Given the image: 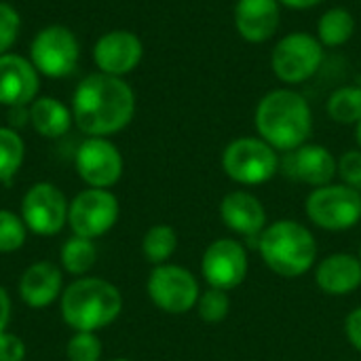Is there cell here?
<instances>
[{
    "instance_id": "cell-36",
    "label": "cell",
    "mask_w": 361,
    "mask_h": 361,
    "mask_svg": "<svg viewBox=\"0 0 361 361\" xmlns=\"http://www.w3.org/2000/svg\"><path fill=\"white\" fill-rule=\"evenodd\" d=\"M355 140H357V146H360L361 150V121L355 125Z\"/></svg>"
},
{
    "instance_id": "cell-26",
    "label": "cell",
    "mask_w": 361,
    "mask_h": 361,
    "mask_svg": "<svg viewBox=\"0 0 361 361\" xmlns=\"http://www.w3.org/2000/svg\"><path fill=\"white\" fill-rule=\"evenodd\" d=\"M25 157V144L17 129L0 127V182L8 184Z\"/></svg>"
},
{
    "instance_id": "cell-5",
    "label": "cell",
    "mask_w": 361,
    "mask_h": 361,
    "mask_svg": "<svg viewBox=\"0 0 361 361\" xmlns=\"http://www.w3.org/2000/svg\"><path fill=\"white\" fill-rule=\"evenodd\" d=\"M324 44L309 32H290L271 53V70L286 85H300L317 74L324 63Z\"/></svg>"
},
{
    "instance_id": "cell-29",
    "label": "cell",
    "mask_w": 361,
    "mask_h": 361,
    "mask_svg": "<svg viewBox=\"0 0 361 361\" xmlns=\"http://www.w3.org/2000/svg\"><path fill=\"white\" fill-rule=\"evenodd\" d=\"M66 355L70 361H99L102 341L95 332H74L66 345Z\"/></svg>"
},
{
    "instance_id": "cell-30",
    "label": "cell",
    "mask_w": 361,
    "mask_h": 361,
    "mask_svg": "<svg viewBox=\"0 0 361 361\" xmlns=\"http://www.w3.org/2000/svg\"><path fill=\"white\" fill-rule=\"evenodd\" d=\"M19 27H21L19 13L11 4L0 2V55H4L13 47V42L17 40Z\"/></svg>"
},
{
    "instance_id": "cell-1",
    "label": "cell",
    "mask_w": 361,
    "mask_h": 361,
    "mask_svg": "<svg viewBox=\"0 0 361 361\" xmlns=\"http://www.w3.org/2000/svg\"><path fill=\"white\" fill-rule=\"evenodd\" d=\"M135 112V93L118 76L89 74L74 91L72 118L89 137H106L125 129Z\"/></svg>"
},
{
    "instance_id": "cell-9",
    "label": "cell",
    "mask_w": 361,
    "mask_h": 361,
    "mask_svg": "<svg viewBox=\"0 0 361 361\" xmlns=\"http://www.w3.org/2000/svg\"><path fill=\"white\" fill-rule=\"evenodd\" d=\"M148 296L165 313L184 315L199 302V283L195 275L178 264H159L148 277Z\"/></svg>"
},
{
    "instance_id": "cell-37",
    "label": "cell",
    "mask_w": 361,
    "mask_h": 361,
    "mask_svg": "<svg viewBox=\"0 0 361 361\" xmlns=\"http://www.w3.org/2000/svg\"><path fill=\"white\" fill-rule=\"evenodd\" d=\"M112 361H131V360H125V357H121V360H112Z\"/></svg>"
},
{
    "instance_id": "cell-22",
    "label": "cell",
    "mask_w": 361,
    "mask_h": 361,
    "mask_svg": "<svg viewBox=\"0 0 361 361\" xmlns=\"http://www.w3.org/2000/svg\"><path fill=\"white\" fill-rule=\"evenodd\" d=\"M355 34V17L343 6L328 8L317 21V38L324 47H343Z\"/></svg>"
},
{
    "instance_id": "cell-33",
    "label": "cell",
    "mask_w": 361,
    "mask_h": 361,
    "mask_svg": "<svg viewBox=\"0 0 361 361\" xmlns=\"http://www.w3.org/2000/svg\"><path fill=\"white\" fill-rule=\"evenodd\" d=\"M345 332H347L349 343H351L357 351H361V307L349 313V317H347V322H345Z\"/></svg>"
},
{
    "instance_id": "cell-24",
    "label": "cell",
    "mask_w": 361,
    "mask_h": 361,
    "mask_svg": "<svg viewBox=\"0 0 361 361\" xmlns=\"http://www.w3.org/2000/svg\"><path fill=\"white\" fill-rule=\"evenodd\" d=\"M328 116L341 125H357L361 121V87L345 85L328 97Z\"/></svg>"
},
{
    "instance_id": "cell-32",
    "label": "cell",
    "mask_w": 361,
    "mask_h": 361,
    "mask_svg": "<svg viewBox=\"0 0 361 361\" xmlns=\"http://www.w3.org/2000/svg\"><path fill=\"white\" fill-rule=\"evenodd\" d=\"M23 360H25V343L11 332H2L0 334V361Z\"/></svg>"
},
{
    "instance_id": "cell-7",
    "label": "cell",
    "mask_w": 361,
    "mask_h": 361,
    "mask_svg": "<svg viewBox=\"0 0 361 361\" xmlns=\"http://www.w3.org/2000/svg\"><path fill=\"white\" fill-rule=\"evenodd\" d=\"M309 220L326 231H349L361 220V192L347 184L315 188L305 203Z\"/></svg>"
},
{
    "instance_id": "cell-13",
    "label": "cell",
    "mask_w": 361,
    "mask_h": 361,
    "mask_svg": "<svg viewBox=\"0 0 361 361\" xmlns=\"http://www.w3.org/2000/svg\"><path fill=\"white\" fill-rule=\"evenodd\" d=\"M201 271L209 288L228 292L241 286L247 275V252L235 239H218L205 250Z\"/></svg>"
},
{
    "instance_id": "cell-4",
    "label": "cell",
    "mask_w": 361,
    "mask_h": 361,
    "mask_svg": "<svg viewBox=\"0 0 361 361\" xmlns=\"http://www.w3.org/2000/svg\"><path fill=\"white\" fill-rule=\"evenodd\" d=\"M260 254L267 267L281 277L305 275L317 256L315 237L294 220H279L260 235Z\"/></svg>"
},
{
    "instance_id": "cell-11",
    "label": "cell",
    "mask_w": 361,
    "mask_h": 361,
    "mask_svg": "<svg viewBox=\"0 0 361 361\" xmlns=\"http://www.w3.org/2000/svg\"><path fill=\"white\" fill-rule=\"evenodd\" d=\"M68 199L51 182H38L21 199V220L38 237L59 235L68 222Z\"/></svg>"
},
{
    "instance_id": "cell-28",
    "label": "cell",
    "mask_w": 361,
    "mask_h": 361,
    "mask_svg": "<svg viewBox=\"0 0 361 361\" xmlns=\"http://www.w3.org/2000/svg\"><path fill=\"white\" fill-rule=\"evenodd\" d=\"M228 309H231V300L226 292L216 290V288H209L207 292H203L197 302L199 317L207 324H220L228 315Z\"/></svg>"
},
{
    "instance_id": "cell-15",
    "label": "cell",
    "mask_w": 361,
    "mask_h": 361,
    "mask_svg": "<svg viewBox=\"0 0 361 361\" xmlns=\"http://www.w3.org/2000/svg\"><path fill=\"white\" fill-rule=\"evenodd\" d=\"M38 93V72L21 55H0V104L8 108L27 106Z\"/></svg>"
},
{
    "instance_id": "cell-6",
    "label": "cell",
    "mask_w": 361,
    "mask_h": 361,
    "mask_svg": "<svg viewBox=\"0 0 361 361\" xmlns=\"http://www.w3.org/2000/svg\"><path fill=\"white\" fill-rule=\"evenodd\" d=\"M222 169L233 182L258 186L277 173L279 157L262 137H237L222 152Z\"/></svg>"
},
{
    "instance_id": "cell-20",
    "label": "cell",
    "mask_w": 361,
    "mask_h": 361,
    "mask_svg": "<svg viewBox=\"0 0 361 361\" xmlns=\"http://www.w3.org/2000/svg\"><path fill=\"white\" fill-rule=\"evenodd\" d=\"M319 290L330 296H345L361 286V260L351 254H332L315 271Z\"/></svg>"
},
{
    "instance_id": "cell-35",
    "label": "cell",
    "mask_w": 361,
    "mask_h": 361,
    "mask_svg": "<svg viewBox=\"0 0 361 361\" xmlns=\"http://www.w3.org/2000/svg\"><path fill=\"white\" fill-rule=\"evenodd\" d=\"M322 2L324 0H279V4H286L288 8H294V11H307V8H313Z\"/></svg>"
},
{
    "instance_id": "cell-21",
    "label": "cell",
    "mask_w": 361,
    "mask_h": 361,
    "mask_svg": "<svg viewBox=\"0 0 361 361\" xmlns=\"http://www.w3.org/2000/svg\"><path fill=\"white\" fill-rule=\"evenodd\" d=\"M72 121V112L55 97L34 99L30 108V123L42 137H61L63 133H68Z\"/></svg>"
},
{
    "instance_id": "cell-8",
    "label": "cell",
    "mask_w": 361,
    "mask_h": 361,
    "mask_svg": "<svg viewBox=\"0 0 361 361\" xmlns=\"http://www.w3.org/2000/svg\"><path fill=\"white\" fill-rule=\"evenodd\" d=\"M118 199L106 188H87L78 192L68 207V226L72 235L97 239L118 222Z\"/></svg>"
},
{
    "instance_id": "cell-12",
    "label": "cell",
    "mask_w": 361,
    "mask_h": 361,
    "mask_svg": "<svg viewBox=\"0 0 361 361\" xmlns=\"http://www.w3.org/2000/svg\"><path fill=\"white\" fill-rule=\"evenodd\" d=\"M78 178L89 188H110L123 176V154L106 137H87L74 157Z\"/></svg>"
},
{
    "instance_id": "cell-19",
    "label": "cell",
    "mask_w": 361,
    "mask_h": 361,
    "mask_svg": "<svg viewBox=\"0 0 361 361\" xmlns=\"http://www.w3.org/2000/svg\"><path fill=\"white\" fill-rule=\"evenodd\" d=\"M220 218L222 222L243 235V237H260L267 228V212L260 199L250 192L235 190L228 192L220 203Z\"/></svg>"
},
{
    "instance_id": "cell-16",
    "label": "cell",
    "mask_w": 361,
    "mask_h": 361,
    "mask_svg": "<svg viewBox=\"0 0 361 361\" xmlns=\"http://www.w3.org/2000/svg\"><path fill=\"white\" fill-rule=\"evenodd\" d=\"M279 23H281L279 0H237L235 4L237 34L252 44L271 40Z\"/></svg>"
},
{
    "instance_id": "cell-27",
    "label": "cell",
    "mask_w": 361,
    "mask_h": 361,
    "mask_svg": "<svg viewBox=\"0 0 361 361\" xmlns=\"http://www.w3.org/2000/svg\"><path fill=\"white\" fill-rule=\"evenodd\" d=\"M27 239V226L21 216L0 209V254H13L23 247Z\"/></svg>"
},
{
    "instance_id": "cell-18",
    "label": "cell",
    "mask_w": 361,
    "mask_h": 361,
    "mask_svg": "<svg viewBox=\"0 0 361 361\" xmlns=\"http://www.w3.org/2000/svg\"><path fill=\"white\" fill-rule=\"evenodd\" d=\"M63 292V273L53 262H34L30 264L19 279V298L30 309H44L61 298Z\"/></svg>"
},
{
    "instance_id": "cell-23",
    "label": "cell",
    "mask_w": 361,
    "mask_h": 361,
    "mask_svg": "<svg viewBox=\"0 0 361 361\" xmlns=\"http://www.w3.org/2000/svg\"><path fill=\"white\" fill-rule=\"evenodd\" d=\"M95 260H97V247L93 239H87V237L72 235L59 250L61 269L74 277L87 275L95 267Z\"/></svg>"
},
{
    "instance_id": "cell-25",
    "label": "cell",
    "mask_w": 361,
    "mask_h": 361,
    "mask_svg": "<svg viewBox=\"0 0 361 361\" xmlns=\"http://www.w3.org/2000/svg\"><path fill=\"white\" fill-rule=\"evenodd\" d=\"M178 247V235L169 224H154L146 231L142 239V252L148 262L165 264Z\"/></svg>"
},
{
    "instance_id": "cell-10",
    "label": "cell",
    "mask_w": 361,
    "mask_h": 361,
    "mask_svg": "<svg viewBox=\"0 0 361 361\" xmlns=\"http://www.w3.org/2000/svg\"><path fill=\"white\" fill-rule=\"evenodd\" d=\"M78 40L72 34V30L63 25H49L42 27L30 47V57L32 66L36 72L51 76V78H61L74 72L78 63Z\"/></svg>"
},
{
    "instance_id": "cell-14",
    "label": "cell",
    "mask_w": 361,
    "mask_h": 361,
    "mask_svg": "<svg viewBox=\"0 0 361 361\" xmlns=\"http://www.w3.org/2000/svg\"><path fill=\"white\" fill-rule=\"evenodd\" d=\"M144 55L142 40L129 30L106 32L93 47V59L99 72L110 76H125L133 72Z\"/></svg>"
},
{
    "instance_id": "cell-2",
    "label": "cell",
    "mask_w": 361,
    "mask_h": 361,
    "mask_svg": "<svg viewBox=\"0 0 361 361\" xmlns=\"http://www.w3.org/2000/svg\"><path fill=\"white\" fill-rule=\"evenodd\" d=\"M258 135L275 150L292 152L305 146L313 133V112L302 93L294 89H273L254 112Z\"/></svg>"
},
{
    "instance_id": "cell-38",
    "label": "cell",
    "mask_w": 361,
    "mask_h": 361,
    "mask_svg": "<svg viewBox=\"0 0 361 361\" xmlns=\"http://www.w3.org/2000/svg\"><path fill=\"white\" fill-rule=\"evenodd\" d=\"M360 260H361V258H360Z\"/></svg>"
},
{
    "instance_id": "cell-3",
    "label": "cell",
    "mask_w": 361,
    "mask_h": 361,
    "mask_svg": "<svg viewBox=\"0 0 361 361\" xmlns=\"http://www.w3.org/2000/svg\"><path fill=\"white\" fill-rule=\"evenodd\" d=\"M59 311L74 332H97L118 319L123 296L118 288L99 277H80L63 288Z\"/></svg>"
},
{
    "instance_id": "cell-34",
    "label": "cell",
    "mask_w": 361,
    "mask_h": 361,
    "mask_svg": "<svg viewBox=\"0 0 361 361\" xmlns=\"http://www.w3.org/2000/svg\"><path fill=\"white\" fill-rule=\"evenodd\" d=\"M11 322V296L8 292L0 286V334L6 332Z\"/></svg>"
},
{
    "instance_id": "cell-31",
    "label": "cell",
    "mask_w": 361,
    "mask_h": 361,
    "mask_svg": "<svg viewBox=\"0 0 361 361\" xmlns=\"http://www.w3.org/2000/svg\"><path fill=\"white\" fill-rule=\"evenodd\" d=\"M336 176H341L343 184L361 192V150H347L336 161Z\"/></svg>"
},
{
    "instance_id": "cell-17",
    "label": "cell",
    "mask_w": 361,
    "mask_h": 361,
    "mask_svg": "<svg viewBox=\"0 0 361 361\" xmlns=\"http://www.w3.org/2000/svg\"><path fill=\"white\" fill-rule=\"evenodd\" d=\"M286 171L290 178L309 184V186H328L336 176L334 154L319 144H305L292 150L286 159Z\"/></svg>"
}]
</instances>
